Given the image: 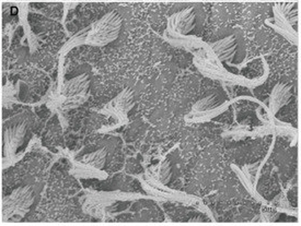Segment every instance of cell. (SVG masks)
<instances>
[{"label": "cell", "instance_id": "7a4b0ae2", "mask_svg": "<svg viewBox=\"0 0 301 226\" xmlns=\"http://www.w3.org/2000/svg\"><path fill=\"white\" fill-rule=\"evenodd\" d=\"M196 23V14L193 9L179 11L171 16L170 26L177 35H187L192 31Z\"/></svg>", "mask_w": 301, "mask_h": 226}, {"label": "cell", "instance_id": "8992f818", "mask_svg": "<svg viewBox=\"0 0 301 226\" xmlns=\"http://www.w3.org/2000/svg\"><path fill=\"white\" fill-rule=\"evenodd\" d=\"M157 176L158 180L163 185L170 183L172 179V166L169 161H163L161 164L159 165L158 172H157Z\"/></svg>", "mask_w": 301, "mask_h": 226}, {"label": "cell", "instance_id": "277c9868", "mask_svg": "<svg viewBox=\"0 0 301 226\" xmlns=\"http://www.w3.org/2000/svg\"><path fill=\"white\" fill-rule=\"evenodd\" d=\"M292 95L291 87L285 83L276 84L272 90L269 97V109L273 114H277L287 103Z\"/></svg>", "mask_w": 301, "mask_h": 226}, {"label": "cell", "instance_id": "5b68a950", "mask_svg": "<svg viewBox=\"0 0 301 226\" xmlns=\"http://www.w3.org/2000/svg\"><path fill=\"white\" fill-rule=\"evenodd\" d=\"M224 104V101L220 95L210 94V95H207L197 101L193 106V112L197 115L208 114V113H212L217 110L218 108L222 107Z\"/></svg>", "mask_w": 301, "mask_h": 226}, {"label": "cell", "instance_id": "6da1fadb", "mask_svg": "<svg viewBox=\"0 0 301 226\" xmlns=\"http://www.w3.org/2000/svg\"><path fill=\"white\" fill-rule=\"evenodd\" d=\"M122 19L117 14H111L103 18V23L96 30L95 40L98 43H107L117 37L121 31Z\"/></svg>", "mask_w": 301, "mask_h": 226}, {"label": "cell", "instance_id": "ba28073f", "mask_svg": "<svg viewBox=\"0 0 301 226\" xmlns=\"http://www.w3.org/2000/svg\"><path fill=\"white\" fill-rule=\"evenodd\" d=\"M105 157L106 152L104 150H99V151L94 152L92 154L87 155L84 157V161L87 162L88 164L92 165L96 168H102V166L105 163Z\"/></svg>", "mask_w": 301, "mask_h": 226}, {"label": "cell", "instance_id": "3957f363", "mask_svg": "<svg viewBox=\"0 0 301 226\" xmlns=\"http://www.w3.org/2000/svg\"><path fill=\"white\" fill-rule=\"evenodd\" d=\"M236 40L234 35H230L211 44V50L219 61L232 62L236 54Z\"/></svg>", "mask_w": 301, "mask_h": 226}, {"label": "cell", "instance_id": "52a82bcc", "mask_svg": "<svg viewBox=\"0 0 301 226\" xmlns=\"http://www.w3.org/2000/svg\"><path fill=\"white\" fill-rule=\"evenodd\" d=\"M88 79L84 77H78L74 80H71L69 82L68 87H67V92L68 94H78L82 92V91L87 90L88 87Z\"/></svg>", "mask_w": 301, "mask_h": 226}, {"label": "cell", "instance_id": "9c48e42d", "mask_svg": "<svg viewBox=\"0 0 301 226\" xmlns=\"http://www.w3.org/2000/svg\"><path fill=\"white\" fill-rule=\"evenodd\" d=\"M16 13H17V9H16V8H13V9H12V14H16Z\"/></svg>", "mask_w": 301, "mask_h": 226}]
</instances>
